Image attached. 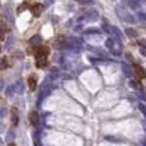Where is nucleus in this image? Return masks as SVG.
Instances as JSON below:
<instances>
[{
	"instance_id": "obj_1",
	"label": "nucleus",
	"mask_w": 146,
	"mask_h": 146,
	"mask_svg": "<svg viewBox=\"0 0 146 146\" xmlns=\"http://www.w3.org/2000/svg\"><path fill=\"white\" fill-rule=\"evenodd\" d=\"M48 54H50L48 47H45V45L38 47V50L35 51V58H36L35 63H36V67H40V69L47 67V64H48Z\"/></svg>"
},
{
	"instance_id": "obj_2",
	"label": "nucleus",
	"mask_w": 146,
	"mask_h": 146,
	"mask_svg": "<svg viewBox=\"0 0 146 146\" xmlns=\"http://www.w3.org/2000/svg\"><path fill=\"white\" fill-rule=\"evenodd\" d=\"M135 72H136V75L139 79H145L146 78V72L143 70V67H140L139 64H135Z\"/></svg>"
},
{
	"instance_id": "obj_3",
	"label": "nucleus",
	"mask_w": 146,
	"mask_h": 146,
	"mask_svg": "<svg viewBox=\"0 0 146 146\" xmlns=\"http://www.w3.org/2000/svg\"><path fill=\"white\" fill-rule=\"evenodd\" d=\"M29 121H31V124H32L34 127L38 126V114H36L35 111H31V114H29Z\"/></svg>"
},
{
	"instance_id": "obj_4",
	"label": "nucleus",
	"mask_w": 146,
	"mask_h": 146,
	"mask_svg": "<svg viewBox=\"0 0 146 146\" xmlns=\"http://www.w3.org/2000/svg\"><path fill=\"white\" fill-rule=\"evenodd\" d=\"M31 12H32L34 16L41 15V12H42V5H34V6L31 7Z\"/></svg>"
},
{
	"instance_id": "obj_5",
	"label": "nucleus",
	"mask_w": 146,
	"mask_h": 146,
	"mask_svg": "<svg viewBox=\"0 0 146 146\" xmlns=\"http://www.w3.org/2000/svg\"><path fill=\"white\" fill-rule=\"evenodd\" d=\"M28 83H29V89H31V91H35V88H36V80H35L34 76H29V78H28Z\"/></svg>"
},
{
	"instance_id": "obj_6",
	"label": "nucleus",
	"mask_w": 146,
	"mask_h": 146,
	"mask_svg": "<svg viewBox=\"0 0 146 146\" xmlns=\"http://www.w3.org/2000/svg\"><path fill=\"white\" fill-rule=\"evenodd\" d=\"M12 124H13V126L18 124V114H16V110H13V111H12Z\"/></svg>"
},
{
	"instance_id": "obj_7",
	"label": "nucleus",
	"mask_w": 146,
	"mask_h": 146,
	"mask_svg": "<svg viewBox=\"0 0 146 146\" xmlns=\"http://www.w3.org/2000/svg\"><path fill=\"white\" fill-rule=\"evenodd\" d=\"M9 66H10V64H9V62H7V58L5 57V58L2 60V67H3V69H9Z\"/></svg>"
},
{
	"instance_id": "obj_8",
	"label": "nucleus",
	"mask_w": 146,
	"mask_h": 146,
	"mask_svg": "<svg viewBox=\"0 0 146 146\" xmlns=\"http://www.w3.org/2000/svg\"><path fill=\"white\" fill-rule=\"evenodd\" d=\"M9 146H15V145H13V143H10V145H9Z\"/></svg>"
}]
</instances>
